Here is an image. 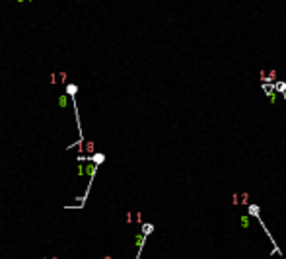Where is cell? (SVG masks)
Returning <instances> with one entry per match:
<instances>
[]
</instances>
